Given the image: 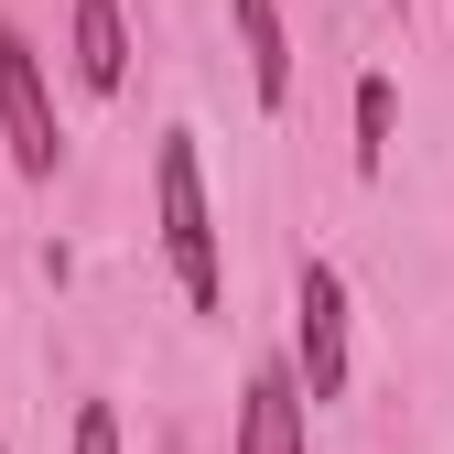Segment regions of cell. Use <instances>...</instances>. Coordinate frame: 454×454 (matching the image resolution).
Returning a JSON list of instances; mask_svg holds the SVG:
<instances>
[{"label": "cell", "instance_id": "6da1fadb", "mask_svg": "<svg viewBox=\"0 0 454 454\" xmlns=\"http://www.w3.org/2000/svg\"><path fill=\"white\" fill-rule=\"evenodd\" d=\"M152 216H162V260H174V293H184L195 314H227V249H216V206H206L195 130H162V152H152Z\"/></svg>", "mask_w": 454, "mask_h": 454}, {"label": "cell", "instance_id": "3957f363", "mask_svg": "<svg viewBox=\"0 0 454 454\" xmlns=\"http://www.w3.org/2000/svg\"><path fill=\"white\" fill-rule=\"evenodd\" d=\"M347 335H357V293H347V270L335 260H303L293 281V379H303V401H347Z\"/></svg>", "mask_w": 454, "mask_h": 454}, {"label": "cell", "instance_id": "277c9868", "mask_svg": "<svg viewBox=\"0 0 454 454\" xmlns=\"http://www.w3.org/2000/svg\"><path fill=\"white\" fill-rule=\"evenodd\" d=\"M239 454H314V401L293 357H260L249 389H239Z\"/></svg>", "mask_w": 454, "mask_h": 454}, {"label": "cell", "instance_id": "8992f818", "mask_svg": "<svg viewBox=\"0 0 454 454\" xmlns=\"http://www.w3.org/2000/svg\"><path fill=\"white\" fill-rule=\"evenodd\" d=\"M130 76V22H120V0H76V87L87 98H120Z\"/></svg>", "mask_w": 454, "mask_h": 454}, {"label": "cell", "instance_id": "9c48e42d", "mask_svg": "<svg viewBox=\"0 0 454 454\" xmlns=\"http://www.w3.org/2000/svg\"><path fill=\"white\" fill-rule=\"evenodd\" d=\"M0 454H12V443H0Z\"/></svg>", "mask_w": 454, "mask_h": 454}, {"label": "cell", "instance_id": "7a4b0ae2", "mask_svg": "<svg viewBox=\"0 0 454 454\" xmlns=\"http://www.w3.org/2000/svg\"><path fill=\"white\" fill-rule=\"evenodd\" d=\"M0 141H12V174L22 184H54V162H66V130H54V76L33 33L0 12Z\"/></svg>", "mask_w": 454, "mask_h": 454}, {"label": "cell", "instance_id": "ba28073f", "mask_svg": "<svg viewBox=\"0 0 454 454\" xmlns=\"http://www.w3.org/2000/svg\"><path fill=\"white\" fill-rule=\"evenodd\" d=\"M66 454H120V411H108V401H87V411H76V443H66Z\"/></svg>", "mask_w": 454, "mask_h": 454}, {"label": "cell", "instance_id": "52a82bcc", "mask_svg": "<svg viewBox=\"0 0 454 454\" xmlns=\"http://www.w3.org/2000/svg\"><path fill=\"white\" fill-rule=\"evenodd\" d=\"M389 120H401V87H389V76H357V141H347L357 174H379V162H389Z\"/></svg>", "mask_w": 454, "mask_h": 454}, {"label": "cell", "instance_id": "5b68a950", "mask_svg": "<svg viewBox=\"0 0 454 454\" xmlns=\"http://www.w3.org/2000/svg\"><path fill=\"white\" fill-rule=\"evenodd\" d=\"M227 22H239V54H249V98L293 108V33H281V0H227Z\"/></svg>", "mask_w": 454, "mask_h": 454}]
</instances>
